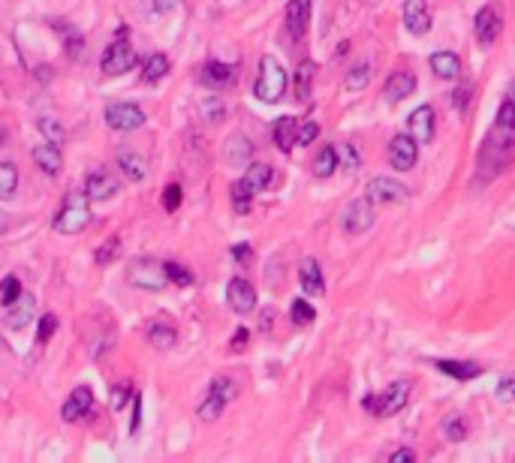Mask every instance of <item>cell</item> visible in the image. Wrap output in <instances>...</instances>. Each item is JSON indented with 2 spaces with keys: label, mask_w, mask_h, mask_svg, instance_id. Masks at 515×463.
<instances>
[{
  "label": "cell",
  "mask_w": 515,
  "mask_h": 463,
  "mask_svg": "<svg viewBox=\"0 0 515 463\" xmlns=\"http://www.w3.org/2000/svg\"><path fill=\"white\" fill-rule=\"evenodd\" d=\"M296 135H298V121H296V118H281V121L274 123V144H277V148H281L284 154L293 151Z\"/></svg>",
  "instance_id": "25"
},
{
  "label": "cell",
  "mask_w": 515,
  "mask_h": 463,
  "mask_svg": "<svg viewBox=\"0 0 515 463\" xmlns=\"http://www.w3.org/2000/svg\"><path fill=\"white\" fill-rule=\"evenodd\" d=\"M87 196H78V193H70L63 202L61 214L54 217V229L61 235H78L91 226V205H87Z\"/></svg>",
  "instance_id": "3"
},
{
  "label": "cell",
  "mask_w": 515,
  "mask_h": 463,
  "mask_svg": "<svg viewBox=\"0 0 515 463\" xmlns=\"http://www.w3.org/2000/svg\"><path fill=\"white\" fill-rule=\"evenodd\" d=\"M118 253H121V238L118 235H111V238L97 250V265H111L118 259Z\"/></svg>",
  "instance_id": "39"
},
{
  "label": "cell",
  "mask_w": 515,
  "mask_h": 463,
  "mask_svg": "<svg viewBox=\"0 0 515 463\" xmlns=\"http://www.w3.org/2000/svg\"><path fill=\"white\" fill-rule=\"evenodd\" d=\"M226 301H229V307L235 310V313H250L253 307H256V289H253V283L250 280H244V277H235V280H229V286H226Z\"/></svg>",
  "instance_id": "11"
},
{
  "label": "cell",
  "mask_w": 515,
  "mask_h": 463,
  "mask_svg": "<svg viewBox=\"0 0 515 463\" xmlns=\"http://www.w3.org/2000/svg\"><path fill=\"white\" fill-rule=\"evenodd\" d=\"M298 283H301V289H305V295H326V277H322V268H320V262L317 259H301V265H298Z\"/></svg>",
  "instance_id": "13"
},
{
  "label": "cell",
  "mask_w": 515,
  "mask_h": 463,
  "mask_svg": "<svg viewBox=\"0 0 515 463\" xmlns=\"http://www.w3.org/2000/svg\"><path fill=\"white\" fill-rule=\"evenodd\" d=\"M253 94L262 103H277L286 94V70L277 63L274 54H265L260 61V78L253 85Z\"/></svg>",
  "instance_id": "1"
},
{
  "label": "cell",
  "mask_w": 515,
  "mask_h": 463,
  "mask_svg": "<svg viewBox=\"0 0 515 463\" xmlns=\"http://www.w3.org/2000/svg\"><path fill=\"white\" fill-rule=\"evenodd\" d=\"M428 66L437 78H458L461 75V58H458L455 51H434Z\"/></svg>",
  "instance_id": "21"
},
{
  "label": "cell",
  "mask_w": 515,
  "mask_h": 463,
  "mask_svg": "<svg viewBox=\"0 0 515 463\" xmlns=\"http://www.w3.org/2000/svg\"><path fill=\"white\" fill-rule=\"evenodd\" d=\"M199 78H202V85H208V87H226V85H232V66L211 61L202 66Z\"/></svg>",
  "instance_id": "24"
},
{
  "label": "cell",
  "mask_w": 515,
  "mask_h": 463,
  "mask_svg": "<svg viewBox=\"0 0 515 463\" xmlns=\"http://www.w3.org/2000/svg\"><path fill=\"white\" fill-rule=\"evenodd\" d=\"M139 415H142V397L133 400V424H130V431H133V433L139 431Z\"/></svg>",
  "instance_id": "53"
},
{
  "label": "cell",
  "mask_w": 515,
  "mask_h": 463,
  "mask_svg": "<svg viewBox=\"0 0 515 463\" xmlns=\"http://www.w3.org/2000/svg\"><path fill=\"white\" fill-rule=\"evenodd\" d=\"M416 460V455H413L410 448H398V451H392V457H389V463H413Z\"/></svg>",
  "instance_id": "51"
},
{
  "label": "cell",
  "mask_w": 515,
  "mask_h": 463,
  "mask_svg": "<svg viewBox=\"0 0 515 463\" xmlns=\"http://www.w3.org/2000/svg\"><path fill=\"white\" fill-rule=\"evenodd\" d=\"M334 168H338V148L326 144V148L317 154V160H313V175H317V178H332Z\"/></svg>",
  "instance_id": "29"
},
{
  "label": "cell",
  "mask_w": 515,
  "mask_h": 463,
  "mask_svg": "<svg viewBox=\"0 0 515 463\" xmlns=\"http://www.w3.org/2000/svg\"><path fill=\"white\" fill-rule=\"evenodd\" d=\"M106 123L111 130L133 132V130L145 127V111L136 103H109L106 106Z\"/></svg>",
  "instance_id": "6"
},
{
  "label": "cell",
  "mask_w": 515,
  "mask_h": 463,
  "mask_svg": "<svg viewBox=\"0 0 515 463\" xmlns=\"http://www.w3.org/2000/svg\"><path fill=\"white\" fill-rule=\"evenodd\" d=\"M377 223V211H374V202L371 199H356L350 208H346V214H344V229L350 232V235H362V232H368L371 226Z\"/></svg>",
  "instance_id": "10"
},
{
  "label": "cell",
  "mask_w": 515,
  "mask_h": 463,
  "mask_svg": "<svg viewBox=\"0 0 515 463\" xmlns=\"http://www.w3.org/2000/svg\"><path fill=\"white\" fill-rule=\"evenodd\" d=\"M166 277H169V283H175V286H193V271H187L178 262H166Z\"/></svg>",
  "instance_id": "38"
},
{
  "label": "cell",
  "mask_w": 515,
  "mask_h": 463,
  "mask_svg": "<svg viewBox=\"0 0 515 463\" xmlns=\"http://www.w3.org/2000/svg\"><path fill=\"white\" fill-rule=\"evenodd\" d=\"M250 199H253V190L244 184V180H235V184H232V208L238 214H248L250 211Z\"/></svg>",
  "instance_id": "35"
},
{
  "label": "cell",
  "mask_w": 515,
  "mask_h": 463,
  "mask_svg": "<svg viewBox=\"0 0 515 463\" xmlns=\"http://www.w3.org/2000/svg\"><path fill=\"white\" fill-rule=\"evenodd\" d=\"M91 403H94V394H91V388L87 385H78L70 397H66V403H63V421H78L82 415H87L91 412Z\"/></svg>",
  "instance_id": "18"
},
{
  "label": "cell",
  "mask_w": 515,
  "mask_h": 463,
  "mask_svg": "<svg viewBox=\"0 0 515 463\" xmlns=\"http://www.w3.org/2000/svg\"><path fill=\"white\" fill-rule=\"evenodd\" d=\"M241 180L253 190V193H262V190L272 184V166H268V163H250Z\"/></svg>",
  "instance_id": "28"
},
{
  "label": "cell",
  "mask_w": 515,
  "mask_h": 463,
  "mask_svg": "<svg viewBox=\"0 0 515 463\" xmlns=\"http://www.w3.org/2000/svg\"><path fill=\"white\" fill-rule=\"evenodd\" d=\"M148 340H151L157 349H169V346L178 340V334H175V328H169L166 322H151V325H148Z\"/></svg>",
  "instance_id": "31"
},
{
  "label": "cell",
  "mask_w": 515,
  "mask_h": 463,
  "mask_svg": "<svg viewBox=\"0 0 515 463\" xmlns=\"http://www.w3.org/2000/svg\"><path fill=\"white\" fill-rule=\"evenodd\" d=\"M341 151H344V160H346V166H359V156L353 154V148H350V144H346V148H341Z\"/></svg>",
  "instance_id": "54"
},
{
  "label": "cell",
  "mask_w": 515,
  "mask_h": 463,
  "mask_svg": "<svg viewBox=\"0 0 515 463\" xmlns=\"http://www.w3.org/2000/svg\"><path fill=\"white\" fill-rule=\"evenodd\" d=\"M40 130H42V135H46L49 142H54V144H61L63 139H66V132H63V127L58 121H49V118H42L40 121Z\"/></svg>",
  "instance_id": "43"
},
{
  "label": "cell",
  "mask_w": 515,
  "mask_h": 463,
  "mask_svg": "<svg viewBox=\"0 0 515 463\" xmlns=\"http://www.w3.org/2000/svg\"><path fill=\"white\" fill-rule=\"evenodd\" d=\"M313 319H317V313H313V307L305 301V298H296L293 301V322L296 325H310Z\"/></svg>",
  "instance_id": "40"
},
{
  "label": "cell",
  "mask_w": 515,
  "mask_h": 463,
  "mask_svg": "<svg viewBox=\"0 0 515 463\" xmlns=\"http://www.w3.org/2000/svg\"><path fill=\"white\" fill-rule=\"evenodd\" d=\"M181 196H184L181 187H178V184H169V187L163 190V208H166V211H178V205H181Z\"/></svg>",
  "instance_id": "48"
},
{
  "label": "cell",
  "mask_w": 515,
  "mask_h": 463,
  "mask_svg": "<svg viewBox=\"0 0 515 463\" xmlns=\"http://www.w3.org/2000/svg\"><path fill=\"white\" fill-rule=\"evenodd\" d=\"M368 199L374 205H401V202L410 199V190L395 178H374L368 184Z\"/></svg>",
  "instance_id": "8"
},
{
  "label": "cell",
  "mask_w": 515,
  "mask_h": 463,
  "mask_svg": "<svg viewBox=\"0 0 515 463\" xmlns=\"http://www.w3.org/2000/svg\"><path fill=\"white\" fill-rule=\"evenodd\" d=\"M30 313H33V298L30 295H25V298H18L16 304H9V313H6V325L13 331H21L25 325L30 322Z\"/></svg>",
  "instance_id": "26"
},
{
  "label": "cell",
  "mask_w": 515,
  "mask_h": 463,
  "mask_svg": "<svg viewBox=\"0 0 515 463\" xmlns=\"http://www.w3.org/2000/svg\"><path fill=\"white\" fill-rule=\"evenodd\" d=\"M495 397H497L500 403H515V376H503V379L497 382Z\"/></svg>",
  "instance_id": "44"
},
{
  "label": "cell",
  "mask_w": 515,
  "mask_h": 463,
  "mask_svg": "<svg viewBox=\"0 0 515 463\" xmlns=\"http://www.w3.org/2000/svg\"><path fill=\"white\" fill-rule=\"evenodd\" d=\"M54 331H58V316H52V313L42 316V319H40V331H37V343H46Z\"/></svg>",
  "instance_id": "47"
},
{
  "label": "cell",
  "mask_w": 515,
  "mask_h": 463,
  "mask_svg": "<svg viewBox=\"0 0 515 463\" xmlns=\"http://www.w3.org/2000/svg\"><path fill=\"white\" fill-rule=\"evenodd\" d=\"M127 280L136 289H151V292H160L169 277H166V262H157V259H136L127 271Z\"/></svg>",
  "instance_id": "4"
},
{
  "label": "cell",
  "mask_w": 515,
  "mask_h": 463,
  "mask_svg": "<svg viewBox=\"0 0 515 463\" xmlns=\"http://www.w3.org/2000/svg\"><path fill=\"white\" fill-rule=\"evenodd\" d=\"M33 163H37L40 172H46L49 178H58L61 168H63V156L58 151V144L49 142V144H40V148H33Z\"/></svg>",
  "instance_id": "19"
},
{
  "label": "cell",
  "mask_w": 515,
  "mask_h": 463,
  "mask_svg": "<svg viewBox=\"0 0 515 463\" xmlns=\"http://www.w3.org/2000/svg\"><path fill=\"white\" fill-rule=\"evenodd\" d=\"M371 75H374V66L371 63L353 66V70L346 73V90H365L368 82H371Z\"/></svg>",
  "instance_id": "32"
},
{
  "label": "cell",
  "mask_w": 515,
  "mask_h": 463,
  "mask_svg": "<svg viewBox=\"0 0 515 463\" xmlns=\"http://www.w3.org/2000/svg\"><path fill=\"white\" fill-rule=\"evenodd\" d=\"M407 400H410V382L401 379V382H392L386 391L368 394V397L362 400V406L371 415H377V419H389V415H395V412L404 409Z\"/></svg>",
  "instance_id": "2"
},
{
  "label": "cell",
  "mask_w": 515,
  "mask_h": 463,
  "mask_svg": "<svg viewBox=\"0 0 515 463\" xmlns=\"http://www.w3.org/2000/svg\"><path fill=\"white\" fill-rule=\"evenodd\" d=\"M4 142H6V132H4V127H0V144H4Z\"/></svg>",
  "instance_id": "56"
},
{
  "label": "cell",
  "mask_w": 515,
  "mask_h": 463,
  "mask_svg": "<svg viewBox=\"0 0 515 463\" xmlns=\"http://www.w3.org/2000/svg\"><path fill=\"white\" fill-rule=\"evenodd\" d=\"M404 27L416 37H425L431 30V9L428 0H404Z\"/></svg>",
  "instance_id": "12"
},
{
  "label": "cell",
  "mask_w": 515,
  "mask_h": 463,
  "mask_svg": "<svg viewBox=\"0 0 515 463\" xmlns=\"http://www.w3.org/2000/svg\"><path fill=\"white\" fill-rule=\"evenodd\" d=\"M250 156H253V144H250V139H248V135H241V132L229 135V139H226V144H223V160H226L229 166L250 163Z\"/></svg>",
  "instance_id": "20"
},
{
  "label": "cell",
  "mask_w": 515,
  "mask_h": 463,
  "mask_svg": "<svg viewBox=\"0 0 515 463\" xmlns=\"http://www.w3.org/2000/svg\"><path fill=\"white\" fill-rule=\"evenodd\" d=\"M419 160V142L407 132H398L395 139L389 142V163L395 172H410Z\"/></svg>",
  "instance_id": "7"
},
{
  "label": "cell",
  "mask_w": 515,
  "mask_h": 463,
  "mask_svg": "<svg viewBox=\"0 0 515 463\" xmlns=\"http://www.w3.org/2000/svg\"><path fill=\"white\" fill-rule=\"evenodd\" d=\"M21 295H25V292H21L18 277H4V280H0V304H4V307L16 304Z\"/></svg>",
  "instance_id": "36"
},
{
  "label": "cell",
  "mask_w": 515,
  "mask_h": 463,
  "mask_svg": "<svg viewBox=\"0 0 515 463\" xmlns=\"http://www.w3.org/2000/svg\"><path fill=\"white\" fill-rule=\"evenodd\" d=\"M470 97H473V85H470V82H461V85L455 87V94H452V103H455V109L461 111V115H464V111L470 109Z\"/></svg>",
  "instance_id": "42"
},
{
  "label": "cell",
  "mask_w": 515,
  "mask_h": 463,
  "mask_svg": "<svg viewBox=\"0 0 515 463\" xmlns=\"http://www.w3.org/2000/svg\"><path fill=\"white\" fill-rule=\"evenodd\" d=\"M320 135V123L317 121H305L298 127V135H296V144H310L313 139Z\"/></svg>",
  "instance_id": "46"
},
{
  "label": "cell",
  "mask_w": 515,
  "mask_h": 463,
  "mask_svg": "<svg viewBox=\"0 0 515 463\" xmlns=\"http://www.w3.org/2000/svg\"><path fill=\"white\" fill-rule=\"evenodd\" d=\"M130 400V385H115L111 388V409H124V403Z\"/></svg>",
  "instance_id": "49"
},
{
  "label": "cell",
  "mask_w": 515,
  "mask_h": 463,
  "mask_svg": "<svg viewBox=\"0 0 515 463\" xmlns=\"http://www.w3.org/2000/svg\"><path fill=\"white\" fill-rule=\"evenodd\" d=\"M99 66H103L106 75H124V73H130L133 66H136V51H133V45L127 39H115L106 49Z\"/></svg>",
  "instance_id": "5"
},
{
  "label": "cell",
  "mask_w": 515,
  "mask_h": 463,
  "mask_svg": "<svg viewBox=\"0 0 515 463\" xmlns=\"http://www.w3.org/2000/svg\"><path fill=\"white\" fill-rule=\"evenodd\" d=\"M440 431H443V436L449 439V443H464V436H467V424H464V419L461 415H449L443 424H440Z\"/></svg>",
  "instance_id": "34"
},
{
  "label": "cell",
  "mask_w": 515,
  "mask_h": 463,
  "mask_svg": "<svg viewBox=\"0 0 515 463\" xmlns=\"http://www.w3.org/2000/svg\"><path fill=\"white\" fill-rule=\"evenodd\" d=\"M211 394H217V397H223V400H232L235 397V382L226 379V376H217L214 382H211Z\"/></svg>",
  "instance_id": "45"
},
{
  "label": "cell",
  "mask_w": 515,
  "mask_h": 463,
  "mask_svg": "<svg viewBox=\"0 0 515 463\" xmlns=\"http://www.w3.org/2000/svg\"><path fill=\"white\" fill-rule=\"evenodd\" d=\"M223 406H226V400L217 397V394H208V400L199 403V419H202V421H217L220 412H223Z\"/></svg>",
  "instance_id": "37"
},
{
  "label": "cell",
  "mask_w": 515,
  "mask_h": 463,
  "mask_svg": "<svg viewBox=\"0 0 515 463\" xmlns=\"http://www.w3.org/2000/svg\"><path fill=\"white\" fill-rule=\"evenodd\" d=\"M310 21V0H289L286 6V30L293 39H301Z\"/></svg>",
  "instance_id": "16"
},
{
  "label": "cell",
  "mask_w": 515,
  "mask_h": 463,
  "mask_svg": "<svg viewBox=\"0 0 515 463\" xmlns=\"http://www.w3.org/2000/svg\"><path fill=\"white\" fill-rule=\"evenodd\" d=\"M118 193V178L115 175H109V172H94V175H87V184H85V196L91 199V202H103V199H111Z\"/></svg>",
  "instance_id": "14"
},
{
  "label": "cell",
  "mask_w": 515,
  "mask_h": 463,
  "mask_svg": "<svg viewBox=\"0 0 515 463\" xmlns=\"http://www.w3.org/2000/svg\"><path fill=\"white\" fill-rule=\"evenodd\" d=\"M118 166H121V172H124L130 180H145V178H148V163H145V156L136 154L133 148H121L118 151Z\"/></svg>",
  "instance_id": "22"
},
{
  "label": "cell",
  "mask_w": 515,
  "mask_h": 463,
  "mask_svg": "<svg viewBox=\"0 0 515 463\" xmlns=\"http://www.w3.org/2000/svg\"><path fill=\"white\" fill-rule=\"evenodd\" d=\"M202 118H205V123H220L223 118H226V109H223V103L220 99H205L202 103Z\"/></svg>",
  "instance_id": "41"
},
{
  "label": "cell",
  "mask_w": 515,
  "mask_h": 463,
  "mask_svg": "<svg viewBox=\"0 0 515 463\" xmlns=\"http://www.w3.org/2000/svg\"><path fill=\"white\" fill-rule=\"evenodd\" d=\"M232 256L238 259L241 265H248L250 259H253V253H250V244H235V247H232Z\"/></svg>",
  "instance_id": "50"
},
{
  "label": "cell",
  "mask_w": 515,
  "mask_h": 463,
  "mask_svg": "<svg viewBox=\"0 0 515 463\" xmlns=\"http://www.w3.org/2000/svg\"><path fill=\"white\" fill-rule=\"evenodd\" d=\"M413 90H416V75L410 70H398L386 78L383 94H386V99H392V103H401V99H407Z\"/></svg>",
  "instance_id": "15"
},
{
  "label": "cell",
  "mask_w": 515,
  "mask_h": 463,
  "mask_svg": "<svg viewBox=\"0 0 515 463\" xmlns=\"http://www.w3.org/2000/svg\"><path fill=\"white\" fill-rule=\"evenodd\" d=\"M169 75V58L166 54H151L148 61H145V70H142V78L145 82H160V78Z\"/></svg>",
  "instance_id": "30"
},
{
  "label": "cell",
  "mask_w": 515,
  "mask_h": 463,
  "mask_svg": "<svg viewBox=\"0 0 515 463\" xmlns=\"http://www.w3.org/2000/svg\"><path fill=\"white\" fill-rule=\"evenodd\" d=\"M248 337H250L248 328H238V331H235V337H232V352H241V349L248 346Z\"/></svg>",
  "instance_id": "52"
},
{
  "label": "cell",
  "mask_w": 515,
  "mask_h": 463,
  "mask_svg": "<svg viewBox=\"0 0 515 463\" xmlns=\"http://www.w3.org/2000/svg\"><path fill=\"white\" fill-rule=\"evenodd\" d=\"M434 367H437L440 374L452 376V379H461V382H467V379H476L479 374H483V367H479V364H473V361H452V358L434 361Z\"/></svg>",
  "instance_id": "23"
},
{
  "label": "cell",
  "mask_w": 515,
  "mask_h": 463,
  "mask_svg": "<svg viewBox=\"0 0 515 463\" xmlns=\"http://www.w3.org/2000/svg\"><path fill=\"white\" fill-rule=\"evenodd\" d=\"M18 187V168L13 163H0V199L13 196Z\"/></svg>",
  "instance_id": "33"
},
{
  "label": "cell",
  "mask_w": 515,
  "mask_h": 463,
  "mask_svg": "<svg viewBox=\"0 0 515 463\" xmlns=\"http://www.w3.org/2000/svg\"><path fill=\"white\" fill-rule=\"evenodd\" d=\"M407 127L413 132V139L416 142H431L434 139V109L431 106H419L410 111L407 118Z\"/></svg>",
  "instance_id": "17"
},
{
  "label": "cell",
  "mask_w": 515,
  "mask_h": 463,
  "mask_svg": "<svg viewBox=\"0 0 515 463\" xmlns=\"http://www.w3.org/2000/svg\"><path fill=\"white\" fill-rule=\"evenodd\" d=\"M313 73H317L313 61H301V63H298V70H296V99H298V103H310Z\"/></svg>",
  "instance_id": "27"
},
{
  "label": "cell",
  "mask_w": 515,
  "mask_h": 463,
  "mask_svg": "<svg viewBox=\"0 0 515 463\" xmlns=\"http://www.w3.org/2000/svg\"><path fill=\"white\" fill-rule=\"evenodd\" d=\"M154 6L160 9V13H166V9H172V6H175V0H154Z\"/></svg>",
  "instance_id": "55"
},
{
  "label": "cell",
  "mask_w": 515,
  "mask_h": 463,
  "mask_svg": "<svg viewBox=\"0 0 515 463\" xmlns=\"http://www.w3.org/2000/svg\"><path fill=\"white\" fill-rule=\"evenodd\" d=\"M473 30H476V42L479 45H495V39L500 37L503 30V16H500V6L497 4H488L476 13V21H473Z\"/></svg>",
  "instance_id": "9"
}]
</instances>
